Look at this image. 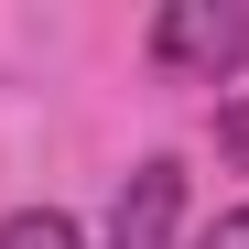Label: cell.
<instances>
[{
	"label": "cell",
	"mask_w": 249,
	"mask_h": 249,
	"mask_svg": "<svg viewBox=\"0 0 249 249\" xmlns=\"http://www.w3.org/2000/svg\"><path fill=\"white\" fill-rule=\"evenodd\" d=\"M152 65L217 87L228 65H249V11H238V0H162V11H152Z\"/></svg>",
	"instance_id": "6da1fadb"
},
{
	"label": "cell",
	"mask_w": 249,
	"mask_h": 249,
	"mask_svg": "<svg viewBox=\"0 0 249 249\" xmlns=\"http://www.w3.org/2000/svg\"><path fill=\"white\" fill-rule=\"evenodd\" d=\"M108 249H184V162L174 152L130 162V184L108 195Z\"/></svg>",
	"instance_id": "7a4b0ae2"
},
{
	"label": "cell",
	"mask_w": 249,
	"mask_h": 249,
	"mask_svg": "<svg viewBox=\"0 0 249 249\" xmlns=\"http://www.w3.org/2000/svg\"><path fill=\"white\" fill-rule=\"evenodd\" d=\"M0 249H87V238H76L65 206H11L0 217Z\"/></svg>",
	"instance_id": "3957f363"
},
{
	"label": "cell",
	"mask_w": 249,
	"mask_h": 249,
	"mask_svg": "<svg viewBox=\"0 0 249 249\" xmlns=\"http://www.w3.org/2000/svg\"><path fill=\"white\" fill-rule=\"evenodd\" d=\"M217 152H228V162H238V174H249V87H238V98L217 108Z\"/></svg>",
	"instance_id": "277c9868"
},
{
	"label": "cell",
	"mask_w": 249,
	"mask_h": 249,
	"mask_svg": "<svg viewBox=\"0 0 249 249\" xmlns=\"http://www.w3.org/2000/svg\"><path fill=\"white\" fill-rule=\"evenodd\" d=\"M184 249H249V206H228V217L206 228V238H184Z\"/></svg>",
	"instance_id": "5b68a950"
}]
</instances>
